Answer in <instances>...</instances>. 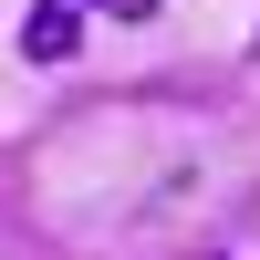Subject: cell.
<instances>
[{
	"instance_id": "cell-2",
	"label": "cell",
	"mask_w": 260,
	"mask_h": 260,
	"mask_svg": "<svg viewBox=\"0 0 260 260\" xmlns=\"http://www.w3.org/2000/svg\"><path fill=\"white\" fill-rule=\"evenodd\" d=\"M94 11H115V21H156V0H94Z\"/></svg>"
},
{
	"instance_id": "cell-1",
	"label": "cell",
	"mask_w": 260,
	"mask_h": 260,
	"mask_svg": "<svg viewBox=\"0 0 260 260\" xmlns=\"http://www.w3.org/2000/svg\"><path fill=\"white\" fill-rule=\"evenodd\" d=\"M73 42H83V0H31L21 11V52L31 62H73Z\"/></svg>"
}]
</instances>
